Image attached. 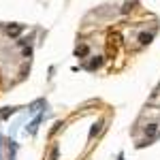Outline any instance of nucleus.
Listing matches in <instances>:
<instances>
[{
    "mask_svg": "<svg viewBox=\"0 0 160 160\" xmlns=\"http://www.w3.org/2000/svg\"><path fill=\"white\" fill-rule=\"evenodd\" d=\"M102 126H105V122H102V120H98V122L94 124V126H92V130H90V139H94V137L98 135L100 130H102Z\"/></svg>",
    "mask_w": 160,
    "mask_h": 160,
    "instance_id": "nucleus-4",
    "label": "nucleus"
},
{
    "mask_svg": "<svg viewBox=\"0 0 160 160\" xmlns=\"http://www.w3.org/2000/svg\"><path fill=\"white\" fill-rule=\"evenodd\" d=\"M22 30H24V26H22V24H15V26H7V34H9V37H17V34H19Z\"/></svg>",
    "mask_w": 160,
    "mask_h": 160,
    "instance_id": "nucleus-3",
    "label": "nucleus"
},
{
    "mask_svg": "<svg viewBox=\"0 0 160 160\" xmlns=\"http://www.w3.org/2000/svg\"><path fill=\"white\" fill-rule=\"evenodd\" d=\"M9 113H13V109H4V111H0V118H7Z\"/></svg>",
    "mask_w": 160,
    "mask_h": 160,
    "instance_id": "nucleus-9",
    "label": "nucleus"
},
{
    "mask_svg": "<svg viewBox=\"0 0 160 160\" xmlns=\"http://www.w3.org/2000/svg\"><path fill=\"white\" fill-rule=\"evenodd\" d=\"M148 102H149V105H160V88L156 90V92H154V96H152Z\"/></svg>",
    "mask_w": 160,
    "mask_h": 160,
    "instance_id": "nucleus-6",
    "label": "nucleus"
},
{
    "mask_svg": "<svg viewBox=\"0 0 160 160\" xmlns=\"http://www.w3.org/2000/svg\"><path fill=\"white\" fill-rule=\"evenodd\" d=\"M149 41H152V34H148V32H141V34H139V43H141V45H148Z\"/></svg>",
    "mask_w": 160,
    "mask_h": 160,
    "instance_id": "nucleus-5",
    "label": "nucleus"
},
{
    "mask_svg": "<svg viewBox=\"0 0 160 160\" xmlns=\"http://www.w3.org/2000/svg\"><path fill=\"white\" fill-rule=\"evenodd\" d=\"M88 45H79V47H77V51H75V53H77V56H79V58H83V56H88Z\"/></svg>",
    "mask_w": 160,
    "mask_h": 160,
    "instance_id": "nucleus-7",
    "label": "nucleus"
},
{
    "mask_svg": "<svg viewBox=\"0 0 160 160\" xmlns=\"http://www.w3.org/2000/svg\"><path fill=\"white\" fill-rule=\"evenodd\" d=\"M100 66H102V56H96V58H92L88 62V71H96Z\"/></svg>",
    "mask_w": 160,
    "mask_h": 160,
    "instance_id": "nucleus-2",
    "label": "nucleus"
},
{
    "mask_svg": "<svg viewBox=\"0 0 160 160\" xmlns=\"http://www.w3.org/2000/svg\"><path fill=\"white\" fill-rule=\"evenodd\" d=\"M120 45H122V34H120L118 30L109 32V38H107V53H109L111 58L115 56V51H118Z\"/></svg>",
    "mask_w": 160,
    "mask_h": 160,
    "instance_id": "nucleus-1",
    "label": "nucleus"
},
{
    "mask_svg": "<svg viewBox=\"0 0 160 160\" xmlns=\"http://www.w3.org/2000/svg\"><path fill=\"white\" fill-rule=\"evenodd\" d=\"M49 160H58V148H53V149H51V154H49Z\"/></svg>",
    "mask_w": 160,
    "mask_h": 160,
    "instance_id": "nucleus-8",
    "label": "nucleus"
},
{
    "mask_svg": "<svg viewBox=\"0 0 160 160\" xmlns=\"http://www.w3.org/2000/svg\"><path fill=\"white\" fill-rule=\"evenodd\" d=\"M130 9H132V4H124V7H122V13H128Z\"/></svg>",
    "mask_w": 160,
    "mask_h": 160,
    "instance_id": "nucleus-10",
    "label": "nucleus"
}]
</instances>
